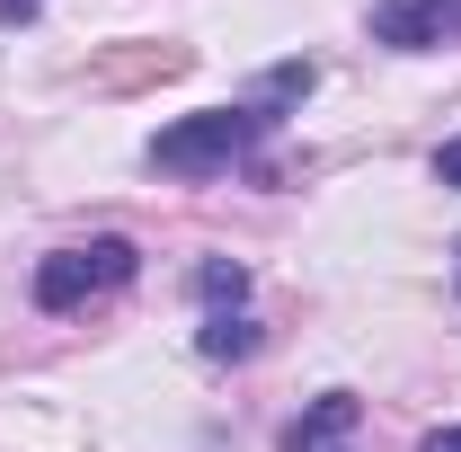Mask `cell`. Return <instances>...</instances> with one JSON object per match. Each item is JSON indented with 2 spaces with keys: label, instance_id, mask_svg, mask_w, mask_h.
Here are the masks:
<instances>
[{
  "label": "cell",
  "instance_id": "6",
  "mask_svg": "<svg viewBox=\"0 0 461 452\" xmlns=\"http://www.w3.org/2000/svg\"><path fill=\"white\" fill-rule=\"evenodd\" d=\"M258 320H249V311H213V320H204V329H195V355H204V364H249V355H258Z\"/></svg>",
  "mask_w": 461,
  "mask_h": 452
},
{
  "label": "cell",
  "instance_id": "2",
  "mask_svg": "<svg viewBox=\"0 0 461 452\" xmlns=\"http://www.w3.org/2000/svg\"><path fill=\"white\" fill-rule=\"evenodd\" d=\"M142 267V249L133 240H89V249H54L45 267H36V311H80L89 293H115V284H133Z\"/></svg>",
  "mask_w": 461,
  "mask_h": 452
},
{
  "label": "cell",
  "instance_id": "1",
  "mask_svg": "<svg viewBox=\"0 0 461 452\" xmlns=\"http://www.w3.org/2000/svg\"><path fill=\"white\" fill-rule=\"evenodd\" d=\"M267 133L258 107H204V115H177L169 133H151V169L169 177H222L230 160H249Z\"/></svg>",
  "mask_w": 461,
  "mask_h": 452
},
{
  "label": "cell",
  "instance_id": "5",
  "mask_svg": "<svg viewBox=\"0 0 461 452\" xmlns=\"http://www.w3.org/2000/svg\"><path fill=\"white\" fill-rule=\"evenodd\" d=\"M186 45H133V54H98V89H142V80H177L186 71Z\"/></svg>",
  "mask_w": 461,
  "mask_h": 452
},
{
  "label": "cell",
  "instance_id": "12",
  "mask_svg": "<svg viewBox=\"0 0 461 452\" xmlns=\"http://www.w3.org/2000/svg\"><path fill=\"white\" fill-rule=\"evenodd\" d=\"M453 258H461V249H453Z\"/></svg>",
  "mask_w": 461,
  "mask_h": 452
},
{
  "label": "cell",
  "instance_id": "7",
  "mask_svg": "<svg viewBox=\"0 0 461 452\" xmlns=\"http://www.w3.org/2000/svg\"><path fill=\"white\" fill-rule=\"evenodd\" d=\"M311 89H320V62H276V71H267V89H258V115L276 124V107H302Z\"/></svg>",
  "mask_w": 461,
  "mask_h": 452
},
{
  "label": "cell",
  "instance_id": "3",
  "mask_svg": "<svg viewBox=\"0 0 461 452\" xmlns=\"http://www.w3.org/2000/svg\"><path fill=\"white\" fill-rule=\"evenodd\" d=\"M453 36V0H373V45L391 54H435Z\"/></svg>",
  "mask_w": 461,
  "mask_h": 452
},
{
  "label": "cell",
  "instance_id": "10",
  "mask_svg": "<svg viewBox=\"0 0 461 452\" xmlns=\"http://www.w3.org/2000/svg\"><path fill=\"white\" fill-rule=\"evenodd\" d=\"M36 9H45V0H0V27H27Z\"/></svg>",
  "mask_w": 461,
  "mask_h": 452
},
{
  "label": "cell",
  "instance_id": "9",
  "mask_svg": "<svg viewBox=\"0 0 461 452\" xmlns=\"http://www.w3.org/2000/svg\"><path fill=\"white\" fill-rule=\"evenodd\" d=\"M435 186H453V195H461V133L444 142V151H435Z\"/></svg>",
  "mask_w": 461,
  "mask_h": 452
},
{
  "label": "cell",
  "instance_id": "4",
  "mask_svg": "<svg viewBox=\"0 0 461 452\" xmlns=\"http://www.w3.org/2000/svg\"><path fill=\"white\" fill-rule=\"evenodd\" d=\"M355 426H364V399H355V391H320V399L285 426V452H346Z\"/></svg>",
  "mask_w": 461,
  "mask_h": 452
},
{
  "label": "cell",
  "instance_id": "11",
  "mask_svg": "<svg viewBox=\"0 0 461 452\" xmlns=\"http://www.w3.org/2000/svg\"><path fill=\"white\" fill-rule=\"evenodd\" d=\"M417 452H461V426H435V435H426Z\"/></svg>",
  "mask_w": 461,
  "mask_h": 452
},
{
  "label": "cell",
  "instance_id": "8",
  "mask_svg": "<svg viewBox=\"0 0 461 452\" xmlns=\"http://www.w3.org/2000/svg\"><path fill=\"white\" fill-rule=\"evenodd\" d=\"M195 293H204L213 311H240V302H249V267H240V258H204V267H195Z\"/></svg>",
  "mask_w": 461,
  "mask_h": 452
}]
</instances>
